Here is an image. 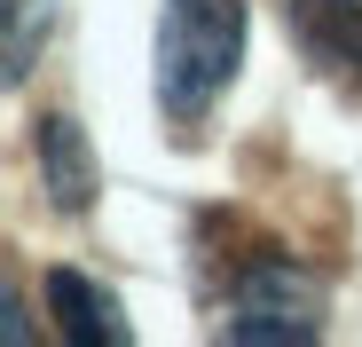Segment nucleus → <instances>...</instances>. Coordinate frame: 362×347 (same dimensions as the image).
Listing matches in <instances>:
<instances>
[{
  "label": "nucleus",
  "instance_id": "nucleus-1",
  "mask_svg": "<svg viewBox=\"0 0 362 347\" xmlns=\"http://www.w3.org/2000/svg\"><path fill=\"white\" fill-rule=\"evenodd\" d=\"M245 55V0H181L158 24V103L173 119H205Z\"/></svg>",
  "mask_w": 362,
  "mask_h": 347
},
{
  "label": "nucleus",
  "instance_id": "nucleus-2",
  "mask_svg": "<svg viewBox=\"0 0 362 347\" xmlns=\"http://www.w3.org/2000/svg\"><path fill=\"white\" fill-rule=\"evenodd\" d=\"M228 339H323V284L284 253L252 261L228 292Z\"/></svg>",
  "mask_w": 362,
  "mask_h": 347
},
{
  "label": "nucleus",
  "instance_id": "nucleus-3",
  "mask_svg": "<svg viewBox=\"0 0 362 347\" xmlns=\"http://www.w3.org/2000/svg\"><path fill=\"white\" fill-rule=\"evenodd\" d=\"M32 158H40V190L55 198V213H87V198H95V158H87V135H79L71 110H47V119H40Z\"/></svg>",
  "mask_w": 362,
  "mask_h": 347
},
{
  "label": "nucleus",
  "instance_id": "nucleus-4",
  "mask_svg": "<svg viewBox=\"0 0 362 347\" xmlns=\"http://www.w3.org/2000/svg\"><path fill=\"white\" fill-rule=\"evenodd\" d=\"M47 308H55V331H64L71 347H127L134 339V324L118 316V300L103 292L95 276H79V268L47 276Z\"/></svg>",
  "mask_w": 362,
  "mask_h": 347
},
{
  "label": "nucleus",
  "instance_id": "nucleus-5",
  "mask_svg": "<svg viewBox=\"0 0 362 347\" xmlns=\"http://www.w3.org/2000/svg\"><path fill=\"white\" fill-rule=\"evenodd\" d=\"M291 32L323 72L362 79V0H291Z\"/></svg>",
  "mask_w": 362,
  "mask_h": 347
}]
</instances>
